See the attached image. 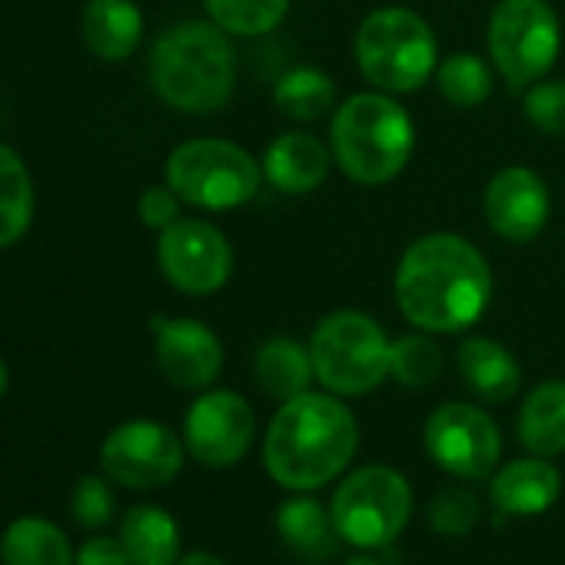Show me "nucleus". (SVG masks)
<instances>
[{
	"instance_id": "nucleus-36",
	"label": "nucleus",
	"mask_w": 565,
	"mask_h": 565,
	"mask_svg": "<svg viewBox=\"0 0 565 565\" xmlns=\"http://www.w3.org/2000/svg\"><path fill=\"white\" fill-rule=\"evenodd\" d=\"M343 565H383V562H380V558H373V555H366V552H363V555H350V558H347V562H343Z\"/></svg>"
},
{
	"instance_id": "nucleus-18",
	"label": "nucleus",
	"mask_w": 565,
	"mask_h": 565,
	"mask_svg": "<svg viewBox=\"0 0 565 565\" xmlns=\"http://www.w3.org/2000/svg\"><path fill=\"white\" fill-rule=\"evenodd\" d=\"M456 366L466 383V390L489 406L509 403L519 386H522V370L519 360L502 347L499 340L489 337H469L456 350Z\"/></svg>"
},
{
	"instance_id": "nucleus-15",
	"label": "nucleus",
	"mask_w": 565,
	"mask_h": 565,
	"mask_svg": "<svg viewBox=\"0 0 565 565\" xmlns=\"http://www.w3.org/2000/svg\"><path fill=\"white\" fill-rule=\"evenodd\" d=\"M482 213L495 236L509 243H532L552 213L545 180L529 167H502L482 190Z\"/></svg>"
},
{
	"instance_id": "nucleus-4",
	"label": "nucleus",
	"mask_w": 565,
	"mask_h": 565,
	"mask_svg": "<svg viewBox=\"0 0 565 565\" xmlns=\"http://www.w3.org/2000/svg\"><path fill=\"white\" fill-rule=\"evenodd\" d=\"M416 147L413 117L393 94H353L333 110L330 150L333 163L360 186H383L396 180Z\"/></svg>"
},
{
	"instance_id": "nucleus-20",
	"label": "nucleus",
	"mask_w": 565,
	"mask_h": 565,
	"mask_svg": "<svg viewBox=\"0 0 565 565\" xmlns=\"http://www.w3.org/2000/svg\"><path fill=\"white\" fill-rule=\"evenodd\" d=\"M81 31L97 61L120 64L134 57L143 41V14L134 0H87Z\"/></svg>"
},
{
	"instance_id": "nucleus-16",
	"label": "nucleus",
	"mask_w": 565,
	"mask_h": 565,
	"mask_svg": "<svg viewBox=\"0 0 565 565\" xmlns=\"http://www.w3.org/2000/svg\"><path fill=\"white\" fill-rule=\"evenodd\" d=\"M558 495H562V472L552 466V459L542 456L512 459L489 476V502L499 512V519L542 515L555 505Z\"/></svg>"
},
{
	"instance_id": "nucleus-9",
	"label": "nucleus",
	"mask_w": 565,
	"mask_h": 565,
	"mask_svg": "<svg viewBox=\"0 0 565 565\" xmlns=\"http://www.w3.org/2000/svg\"><path fill=\"white\" fill-rule=\"evenodd\" d=\"M489 57L509 90H525L542 81L562 47V28L548 0H499L489 31Z\"/></svg>"
},
{
	"instance_id": "nucleus-12",
	"label": "nucleus",
	"mask_w": 565,
	"mask_h": 565,
	"mask_svg": "<svg viewBox=\"0 0 565 565\" xmlns=\"http://www.w3.org/2000/svg\"><path fill=\"white\" fill-rule=\"evenodd\" d=\"M157 263L173 290L186 297H210L226 287L233 273V246L220 226L180 216L160 233Z\"/></svg>"
},
{
	"instance_id": "nucleus-30",
	"label": "nucleus",
	"mask_w": 565,
	"mask_h": 565,
	"mask_svg": "<svg viewBox=\"0 0 565 565\" xmlns=\"http://www.w3.org/2000/svg\"><path fill=\"white\" fill-rule=\"evenodd\" d=\"M482 522V502L466 486H446L429 502V525L439 535H469Z\"/></svg>"
},
{
	"instance_id": "nucleus-31",
	"label": "nucleus",
	"mask_w": 565,
	"mask_h": 565,
	"mask_svg": "<svg viewBox=\"0 0 565 565\" xmlns=\"http://www.w3.org/2000/svg\"><path fill=\"white\" fill-rule=\"evenodd\" d=\"M114 512H117V499H114L110 479L97 476V472L81 476L74 492H71V515H74V522L90 529V532H100L104 525L114 522Z\"/></svg>"
},
{
	"instance_id": "nucleus-24",
	"label": "nucleus",
	"mask_w": 565,
	"mask_h": 565,
	"mask_svg": "<svg viewBox=\"0 0 565 565\" xmlns=\"http://www.w3.org/2000/svg\"><path fill=\"white\" fill-rule=\"evenodd\" d=\"M253 373H256V386L266 396L279 399V403H287V399L307 393L310 383L317 380L310 347H303V343H297L290 337H273V340H266L256 350Z\"/></svg>"
},
{
	"instance_id": "nucleus-6",
	"label": "nucleus",
	"mask_w": 565,
	"mask_h": 565,
	"mask_svg": "<svg viewBox=\"0 0 565 565\" xmlns=\"http://www.w3.org/2000/svg\"><path fill=\"white\" fill-rule=\"evenodd\" d=\"M307 347L317 383L333 396H366L390 380L393 340L373 317L360 310H337L323 317Z\"/></svg>"
},
{
	"instance_id": "nucleus-23",
	"label": "nucleus",
	"mask_w": 565,
	"mask_h": 565,
	"mask_svg": "<svg viewBox=\"0 0 565 565\" xmlns=\"http://www.w3.org/2000/svg\"><path fill=\"white\" fill-rule=\"evenodd\" d=\"M4 565H77V548L67 532L44 515H18L0 535Z\"/></svg>"
},
{
	"instance_id": "nucleus-35",
	"label": "nucleus",
	"mask_w": 565,
	"mask_h": 565,
	"mask_svg": "<svg viewBox=\"0 0 565 565\" xmlns=\"http://www.w3.org/2000/svg\"><path fill=\"white\" fill-rule=\"evenodd\" d=\"M173 565H223V558L210 548H190V552H180Z\"/></svg>"
},
{
	"instance_id": "nucleus-25",
	"label": "nucleus",
	"mask_w": 565,
	"mask_h": 565,
	"mask_svg": "<svg viewBox=\"0 0 565 565\" xmlns=\"http://www.w3.org/2000/svg\"><path fill=\"white\" fill-rule=\"evenodd\" d=\"M273 107L294 124H317L337 110V84L317 67H294L276 81Z\"/></svg>"
},
{
	"instance_id": "nucleus-27",
	"label": "nucleus",
	"mask_w": 565,
	"mask_h": 565,
	"mask_svg": "<svg viewBox=\"0 0 565 565\" xmlns=\"http://www.w3.org/2000/svg\"><path fill=\"white\" fill-rule=\"evenodd\" d=\"M436 87L443 94V100L449 107H459V110H472L479 107L482 100H489L492 94V67L472 54V51H459V54H449L439 67H436Z\"/></svg>"
},
{
	"instance_id": "nucleus-37",
	"label": "nucleus",
	"mask_w": 565,
	"mask_h": 565,
	"mask_svg": "<svg viewBox=\"0 0 565 565\" xmlns=\"http://www.w3.org/2000/svg\"><path fill=\"white\" fill-rule=\"evenodd\" d=\"M8 383H11V376H8V366H4V360H0V399H4V393H8Z\"/></svg>"
},
{
	"instance_id": "nucleus-29",
	"label": "nucleus",
	"mask_w": 565,
	"mask_h": 565,
	"mask_svg": "<svg viewBox=\"0 0 565 565\" xmlns=\"http://www.w3.org/2000/svg\"><path fill=\"white\" fill-rule=\"evenodd\" d=\"M446 356L443 347L433 340V333H406L393 340L390 350V380H396L406 390H426L443 376Z\"/></svg>"
},
{
	"instance_id": "nucleus-8",
	"label": "nucleus",
	"mask_w": 565,
	"mask_h": 565,
	"mask_svg": "<svg viewBox=\"0 0 565 565\" xmlns=\"http://www.w3.org/2000/svg\"><path fill=\"white\" fill-rule=\"evenodd\" d=\"M330 512L347 545L363 552L390 548L409 525L413 486L399 469L370 462L343 476L330 499Z\"/></svg>"
},
{
	"instance_id": "nucleus-26",
	"label": "nucleus",
	"mask_w": 565,
	"mask_h": 565,
	"mask_svg": "<svg viewBox=\"0 0 565 565\" xmlns=\"http://www.w3.org/2000/svg\"><path fill=\"white\" fill-rule=\"evenodd\" d=\"M34 220V180L18 150L0 143V249L24 239Z\"/></svg>"
},
{
	"instance_id": "nucleus-14",
	"label": "nucleus",
	"mask_w": 565,
	"mask_h": 565,
	"mask_svg": "<svg viewBox=\"0 0 565 565\" xmlns=\"http://www.w3.org/2000/svg\"><path fill=\"white\" fill-rule=\"evenodd\" d=\"M153 356L170 386L186 393L210 390L223 373V343L220 337L190 317H153Z\"/></svg>"
},
{
	"instance_id": "nucleus-28",
	"label": "nucleus",
	"mask_w": 565,
	"mask_h": 565,
	"mask_svg": "<svg viewBox=\"0 0 565 565\" xmlns=\"http://www.w3.org/2000/svg\"><path fill=\"white\" fill-rule=\"evenodd\" d=\"M206 18L233 38H263L290 14V0H203Z\"/></svg>"
},
{
	"instance_id": "nucleus-5",
	"label": "nucleus",
	"mask_w": 565,
	"mask_h": 565,
	"mask_svg": "<svg viewBox=\"0 0 565 565\" xmlns=\"http://www.w3.org/2000/svg\"><path fill=\"white\" fill-rule=\"evenodd\" d=\"M353 54L373 90L416 94L439 67L433 28L409 8H380L363 18Z\"/></svg>"
},
{
	"instance_id": "nucleus-3",
	"label": "nucleus",
	"mask_w": 565,
	"mask_h": 565,
	"mask_svg": "<svg viewBox=\"0 0 565 565\" xmlns=\"http://www.w3.org/2000/svg\"><path fill=\"white\" fill-rule=\"evenodd\" d=\"M153 94L183 114H213L236 87V51L213 21H183L163 31L150 51Z\"/></svg>"
},
{
	"instance_id": "nucleus-19",
	"label": "nucleus",
	"mask_w": 565,
	"mask_h": 565,
	"mask_svg": "<svg viewBox=\"0 0 565 565\" xmlns=\"http://www.w3.org/2000/svg\"><path fill=\"white\" fill-rule=\"evenodd\" d=\"M276 532L282 545L307 562H330L343 545V535L333 522L330 505H323L320 499L307 492L290 495L276 509Z\"/></svg>"
},
{
	"instance_id": "nucleus-22",
	"label": "nucleus",
	"mask_w": 565,
	"mask_h": 565,
	"mask_svg": "<svg viewBox=\"0 0 565 565\" xmlns=\"http://www.w3.org/2000/svg\"><path fill=\"white\" fill-rule=\"evenodd\" d=\"M120 542L134 565H173L183 552L177 519L150 502L130 505L120 522Z\"/></svg>"
},
{
	"instance_id": "nucleus-34",
	"label": "nucleus",
	"mask_w": 565,
	"mask_h": 565,
	"mask_svg": "<svg viewBox=\"0 0 565 565\" xmlns=\"http://www.w3.org/2000/svg\"><path fill=\"white\" fill-rule=\"evenodd\" d=\"M77 565H134L120 535H90L77 548Z\"/></svg>"
},
{
	"instance_id": "nucleus-2",
	"label": "nucleus",
	"mask_w": 565,
	"mask_h": 565,
	"mask_svg": "<svg viewBox=\"0 0 565 565\" xmlns=\"http://www.w3.org/2000/svg\"><path fill=\"white\" fill-rule=\"evenodd\" d=\"M360 449V426L343 396L307 390L279 403L263 436V466L290 492H317L340 479Z\"/></svg>"
},
{
	"instance_id": "nucleus-11",
	"label": "nucleus",
	"mask_w": 565,
	"mask_h": 565,
	"mask_svg": "<svg viewBox=\"0 0 565 565\" xmlns=\"http://www.w3.org/2000/svg\"><path fill=\"white\" fill-rule=\"evenodd\" d=\"M186 446L157 419H127L100 443V469L124 489H160L183 472Z\"/></svg>"
},
{
	"instance_id": "nucleus-17",
	"label": "nucleus",
	"mask_w": 565,
	"mask_h": 565,
	"mask_svg": "<svg viewBox=\"0 0 565 565\" xmlns=\"http://www.w3.org/2000/svg\"><path fill=\"white\" fill-rule=\"evenodd\" d=\"M259 163L273 190L287 196H303V193H313L330 177L333 150L330 143H323L320 137L307 130H287L263 150Z\"/></svg>"
},
{
	"instance_id": "nucleus-21",
	"label": "nucleus",
	"mask_w": 565,
	"mask_h": 565,
	"mask_svg": "<svg viewBox=\"0 0 565 565\" xmlns=\"http://www.w3.org/2000/svg\"><path fill=\"white\" fill-rule=\"evenodd\" d=\"M519 443L529 456L555 459L565 452V380H545L519 406Z\"/></svg>"
},
{
	"instance_id": "nucleus-13",
	"label": "nucleus",
	"mask_w": 565,
	"mask_h": 565,
	"mask_svg": "<svg viewBox=\"0 0 565 565\" xmlns=\"http://www.w3.org/2000/svg\"><path fill=\"white\" fill-rule=\"evenodd\" d=\"M256 439V416L233 390H203L183 416V446L206 469L236 466Z\"/></svg>"
},
{
	"instance_id": "nucleus-1",
	"label": "nucleus",
	"mask_w": 565,
	"mask_h": 565,
	"mask_svg": "<svg viewBox=\"0 0 565 565\" xmlns=\"http://www.w3.org/2000/svg\"><path fill=\"white\" fill-rule=\"evenodd\" d=\"M396 307L423 333H462L492 300V269L476 243L459 233H426L396 266Z\"/></svg>"
},
{
	"instance_id": "nucleus-32",
	"label": "nucleus",
	"mask_w": 565,
	"mask_h": 565,
	"mask_svg": "<svg viewBox=\"0 0 565 565\" xmlns=\"http://www.w3.org/2000/svg\"><path fill=\"white\" fill-rule=\"evenodd\" d=\"M525 120L545 137H565V81H535L522 90Z\"/></svg>"
},
{
	"instance_id": "nucleus-33",
	"label": "nucleus",
	"mask_w": 565,
	"mask_h": 565,
	"mask_svg": "<svg viewBox=\"0 0 565 565\" xmlns=\"http://www.w3.org/2000/svg\"><path fill=\"white\" fill-rule=\"evenodd\" d=\"M180 206H183V200H180L167 183H160V186H147V190L140 193V200H137V216H140L143 226L163 233L167 226H173V223L180 220Z\"/></svg>"
},
{
	"instance_id": "nucleus-7",
	"label": "nucleus",
	"mask_w": 565,
	"mask_h": 565,
	"mask_svg": "<svg viewBox=\"0 0 565 565\" xmlns=\"http://www.w3.org/2000/svg\"><path fill=\"white\" fill-rule=\"evenodd\" d=\"M167 186L196 210H236L263 183V163L239 143L200 137L180 143L163 167Z\"/></svg>"
},
{
	"instance_id": "nucleus-10",
	"label": "nucleus",
	"mask_w": 565,
	"mask_h": 565,
	"mask_svg": "<svg viewBox=\"0 0 565 565\" xmlns=\"http://www.w3.org/2000/svg\"><path fill=\"white\" fill-rule=\"evenodd\" d=\"M426 456L462 482L489 479L502 462V433L476 403H443L423 426Z\"/></svg>"
}]
</instances>
